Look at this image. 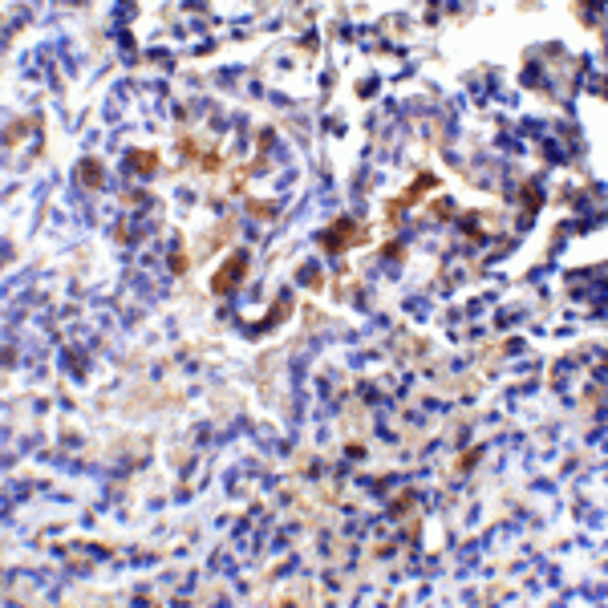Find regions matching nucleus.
Here are the masks:
<instances>
[{"mask_svg": "<svg viewBox=\"0 0 608 608\" xmlns=\"http://www.w3.org/2000/svg\"><path fill=\"white\" fill-rule=\"evenodd\" d=\"M244 272H247V252H231L223 260V268H219V276L211 280V292L215 296L235 292V284H244Z\"/></svg>", "mask_w": 608, "mask_h": 608, "instance_id": "f257e3e1", "label": "nucleus"}, {"mask_svg": "<svg viewBox=\"0 0 608 608\" xmlns=\"http://www.w3.org/2000/svg\"><path fill=\"white\" fill-rule=\"evenodd\" d=\"M361 240H365V231L357 228V223L341 219V223H337V228H333L329 235H325V247H329V252H345L349 244H361Z\"/></svg>", "mask_w": 608, "mask_h": 608, "instance_id": "f03ea898", "label": "nucleus"}, {"mask_svg": "<svg viewBox=\"0 0 608 608\" xmlns=\"http://www.w3.org/2000/svg\"><path fill=\"white\" fill-rule=\"evenodd\" d=\"M101 170H106V166H101L98 159H82V163H77V175H82L85 187H101V182H106V179H101Z\"/></svg>", "mask_w": 608, "mask_h": 608, "instance_id": "7ed1b4c3", "label": "nucleus"}, {"mask_svg": "<svg viewBox=\"0 0 608 608\" xmlns=\"http://www.w3.org/2000/svg\"><path fill=\"white\" fill-rule=\"evenodd\" d=\"M130 166H134V170H154V166H159V154H154V150H147V154H142V150H134Z\"/></svg>", "mask_w": 608, "mask_h": 608, "instance_id": "20e7f679", "label": "nucleus"}, {"mask_svg": "<svg viewBox=\"0 0 608 608\" xmlns=\"http://www.w3.org/2000/svg\"><path fill=\"white\" fill-rule=\"evenodd\" d=\"M252 211H256V215H276V207H268V203H252Z\"/></svg>", "mask_w": 608, "mask_h": 608, "instance_id": "39448f33", "label": "nucleus"}]
</instances>
